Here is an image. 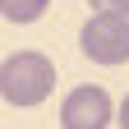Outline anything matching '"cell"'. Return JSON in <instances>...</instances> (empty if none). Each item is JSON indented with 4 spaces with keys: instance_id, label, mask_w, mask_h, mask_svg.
I'll use <instances>...</instances> for the list:
<instances>
[{
    "instance_id": "cell-1",
    "label": "cell",
    "mask_w": 129,
    "mask_h": 129,
    "mask_svg": "<svg viewBox=\"0 0 129 129\" xmlns=\"http://www.w3.org/2000/svg\"><path fill=\"white\" fill-rule=\"evenodd\" d=\"M55 92V64L42 51H14L0 60V97L9 106H42Z\"/></svg>"
},
{
    "instance_id": "cell-2",
    "label": "cell",
    "mask_w": 129,
    "mask_h": 129,
    "mask_svg": "<svg viewBox=\"0 0 129 129\" xmlns=\"http://www.w3.org/2000/svg\"><path fill=\"white\" fill-rule=\"evenodd\" d=\"M78 46L92 64H124L129 60V19L124 14H92L78 28Z\"/></svg>"
},
{
    "instance_id": "cell-3",
    "label": "cell",
    "mask_w": 129,
    "mask_h": 129,
    "mask_svg": "<svg viewBox=\"0 0 129 129\" xmlns=\"http://www.w3.org/2000/svg\"><path fill=\"white\" fill-rule=\"evenodd\" d=\"M111 120H115V102L97 83L64 92V102H60V129H106Z\"/></svg>"
},
{
    "instance_id": "cell-4",
    "label": "cell",
    "mask_w": 129,
    "mask_h": 129,
    "mask_svg": "<svg viewBox=\"0 0 129 129\" xmlns=\"http://www.w3.org/2000/svg\"><path fill=\"white\" fill-rule=\"evenodd\" d=\"M46 5H51V0H0V14H5L9 23H37L46 14Z\"/></svg>"
},
{
    "instance_id": "cell-5",
    "label": "cell",
    "mask_w": 129,
    "mask_h": 129,
    "mask_svg": "<svg viewBox=\"0 0 129 129\" xmlns=\"http://www.w3.org/2000/svg\"><path fill=\"white\" fill-rule=\"evenodd\" d=\"M88 5L97 14H124V19H129V0H88Z\"/></svg>"
},
{
    "instance_id": "cell-6",
    "label": "cell",
    "mask_w": 129,
    "mask_h": 129,
    "mask_svg": "<svg viewBox=\"0 0 129 129\" xmlns=\"http://www.w3.org/2000/svg\"><path fill=\"white\" fill-rule=\"evenodd\" d=\"M115 124H120V129H129V92H124V102L115 106Z\"/></svg>"
}]
</instances>
